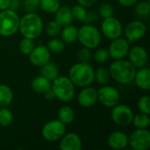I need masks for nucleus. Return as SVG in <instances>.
Listing matches in <instances>:
<instances>
[{"label":"nucleus","instance_id":"nucleus-1","mask_svg":"<svg viewBox=\"0 0 150 150\" xmlns=\"http://www.w3.org/2000/svg\"><path fill=\"white\" fill-rule=\"evenodd\" d=\"M108 69L111 78H112L116 83L123 85H127L134 82L137 70V69L125 58L114 60Z\"/></svg>","mask_w":150,"mask_h":150},{"label":"nucleus","instance_id":"nucleus-2","mask_svg":"<svg viewBox=\"0 0 150 150\" xmlns=\"http://www.w3.org/2000/svg\"><path fill=\"white\" fill-rule=\"evenodd\" d=\"M43 29V20L37 12H26L20 18L18 32L23 37L35 40L42 33Z\"/></svg>","mask_w":150,"mask_h":150},{"label":"nucleus","instance_id":"nucleus-3","mask_svg":"<svg viewBox=\"0 0 150 150\" xmlns=\"http://www.w3.org/2000/svg\"><path fill=\"white\" fill-rule=\"evenodd\" d=\"M94 69L89 62H78L69 69V78L77 87L90 86L94 82Z\"/></svg>","mask_w":150,"mask_h":150},{"label":"nucleus","instance_id":"nucleus-4","mask_svg":"<svg viewBox=\"0 0 150 150\" xmlns=\"http://www.w3.org/2000/svg\"><path fill=\"white\" fill-rule=\"evenodd\" d=\"M55 98L62 103H69L76 96V86L69 76H58L51 83Z\"/></svg>","mask_w":150,"mask_h":150},{"label":"nucleus","instance_id":"nucleus-5","mask_svg":"<svg viewBox=\"0 0 150 150\" xmlns=\"http://www.w3.org/2000/svg\"><path fill=\"white\" fill-rule=\"evenodd\" d=\"M20 17L10 9L0 11V35L10 37L18 32Z\"/></svg>","mask_w":150,"mask_h":150},{"label":"nucleus","instance_id":"nucleus-6","mask_svg":"<svg viewBox=\"0 0 150 150\" xmlns=\"http://www.w3.org/2000/svg\"><path fill=\"white\" fill-rule=\"evenodd\" d=\"M101 33L93 25L86 24L78 28V38L77 40L87 48L95 49L101 43Z\"/></svg>","mask_w":150,"mask_h":150},{"label":"nucleus","instance_id":"nucleus-7","mask_svg":"<svg viewBox=\"0 0 150 150\" xmlns=\"http://www.w3.org/2000/svg\"><path fill=\"white\" fill-rule=\"evenodd\" d=\"M134 112L130 106L125 104H118L112 107L111 119L114 124L119 127H126L132 124Z\"/></svg>","mask_w":150,"mask_h":150},{"label":"nucleus","instance_id":"nucleus-8","mask_svg":"<svg viewBox=\"0 0 150 150\" xmlns=\"http://www.w3.org/2000/svg\"><path fill=\"white\" fill-rule=\"evenodd\" d=\"M66 133V125L58 119L47 121L41 129L42 137L47 142H57Z\"/></svg>","mask_w":150,"mask_h":150},{"label":"nucleus","instance_id":"nucleus-9","mask_svg":"<svg viewBox=\"0 0 150 150\" xmlns=\"http://www.w3.org/2000/svg\"><path fill=\"white\" fill-rule=\"evenodd\" d=\"M121 96L120 91L113 86L105 84L101 85L98 90V101L104 106L112 108L118 105Z\"/></svg>","mask_w":150,"mask_h":150},{"label":"nucleus","instance_id":"nucleus-10","mask_svg":"<svg viewBox=\"0 0 150 150\" xmlns=\"http://www.w3.org/2000/svg\"><path fill=\"white\" fill-rule=\"evenodd\" d=\"M128 146L134 150H148L150 148V132L148 128L135 129L128 136Z\"/></svg>","mask_w":150,"mask_h":150},{"label":"nucleus","instance_id":"nucleus-11","mask_svg":"<svg viewBox=\"0 0 150 150\" xmlns=\"http://www.w3.org/2000/svg\"><path fill=\"white\" fill-rule=\"evenodd\" d=\"M101 32L103 35L112 40L119 37H121L123 33V25L120 19L115 18L114 16L103 18L101 24Z\"/></svg>","mask_w":150,"mask_h":150},{"label":"nucleus","instance_id":"nucleus-12","mask_svg":"<svg viewBox=\"0 0 150 150\" xmlns=\"http://www.w3.org/2000/svg\"><path fill=\"white\" fill-rule=\"evenodd\" d=\"M123 33L125 39L129 43H132L142 40L145 36L147 26L141 20H133L126 25L125 29H123Z\"/></svg>","mask_w":150,"mask_h":150},{"label":"nucleus","instance_id":"nucleus-13","mask_svg":"<svg viewBox=\"0 0 150 150\" xmlns=\"http://www.w3.org/2000/svg\"><path fill=\"white\" fill-rule=\"evenodd\" d=\"M129 48L130 43L125 38L119 37L112 40L108 48L109 55L113 60L124 59L126 56H127Z\"/></svg>","mask_w":150,"mask_h":150},{"label":"nucleus","instance_id":"nucleus-14","mask_svg":"<svg viewBox=\"0 0 150 150\" xmlns=\"http://www.w3.org/2000/svg\"><path fill=\"white\" fill-rule=\"evenodd\" d=\"M128 61L136 68L141 69L146 67L149 63V54L147 50L141 46H134L129 48Z\"/></svg>","mask_w":150,"mask_h":150},{"label":"nucleus","instance_id":"nucleus-15","mask_svg":"<svg viewBox=\"0 0 150 150\" xmlns=\"http://www.w3.org/2000/svg\"><path fill=\"white\" fill-rule=\"evenodd\" d=\"M50 58L51 52L45 45H39L37 47L35 46L29 54L30 62L36 67H41L42 65L46 64L50 61Z\"/></svg>","mask_w":150,"mask_h":150},{"label":"nucleus","instance_id":"nucleus-16","mask_svg":"<svg viewBox=\"0 0 150 150\" xmlns=\"http://www.w3.org/2000/svg\"><path fill=\"white\" fill-rule=\"evenodd\" d=\"M98 102V90L94 87H83L77 95V103L85 108L91 107Z\"/></svg>","mask_w":150,"mask_h":150},{"label":"nucleus","instance_id":"nucleus-17","mask_svg":"<svg viewBox=\"0 0 150 150\" xmlns=\"http://www.w3.org/2000/svg\"><path fill=\"white\" fill-rule=\"evenodd\" d=\"M59 141L61 150H81L83 148L82 140L76 133H65Z\"/></svg>","mask_w":150,"mask_h":150},{"label":"nucleus","instance_id":"nucleus-18","mask_svg":"<svg viewBox=\"0 0 150 150\" xmlns=\"http://www.w3.org/2000/svg\"><path fill=\"white\" fill-rule=\"evenodd\" d=\"M107 143L112 149H125L128 146V136L121 131H114L109 134Z\"/></svg>","mask_w":150,"mask_h":150},{"label":"nucleus","instance_id":"nucleus-19","mask_svg":"<svg viewBox=\"0 0 150 150\" xmlns=\"http://www.w3.org/2000/svg\"><path fill=\"white\" fill-rule=\"evenodd\" d=\"M134 82L136 86L142 91L150 90V69L149 67H143L136 70Z\"/></svg>","mask_w":150,"mask_h":150},{"label":"nucleus","instance_id":"nucleus-20","mask_svg":"<svg viewBox=\"0 0 150 150\" xmlns=\"http://www.w3.org/2000/svg\"><path fill=\"white\" fill-rule=\"evenodd\" d=\"M54 20L62 26H65L72 24L74 18L69 6H60V8L54 12Z\"/></svg>","mask_w":150,"mask_h":150},{"label":"nucleus","instance_id":"nucleus-21","mask_svg":"<svg viewBox=\"0 0 150 150\" xmlns=\"http://www.w3.org/2000/svg\"><path fill=\"white\" fill-rule=\"evenodd\" d=\"M52 82L43 76L40 75L35 76L31 82L32 90L38 94H44L49 89H51Z\"/></svg>","mask_w":150,"mask_h":150},{"label":"nucleus","instance_id":"nucleus-22","mask_svg":"<svg viewBox=\"0 0 150 150\" xmlns=\"http://www.w3.org/2000/svg\"><path fill=\"white\" fill-rule=\"evenodd\" d=\"M61 39L65 42V44H70L77 40L78 38V28H76L72 24L62 26L61 33Z\"/></svg>","mask_w":150,"mask_h":150},{"label":"nucleus","instance_id":"nucleus-23","mask_svg":"<svg viewBox=\"0 0 150 150\" xmlns=\"http://www.w3.org/2000/svg\"><path fill=\"white\" fill-rule=\"evenodd\" d=\"M57 119L64 125L71 124L75 120V112L69 105H62L57 112Z\"/></svg>","mask_w":150,"mask_h":150},{"label":"nucleus","instance_id":"nucleus-24","mask_svg":"<svg viewBox=\"0 0 150 150\" xmlns=\"http://www.w3.org/2000/svg\"><path fill=\"white\" fill-rule=\"evenodd\" d=\"M40 75L52 82L59 76V69L54 62L49 61L40 67Z\"/></svg>","mask_w":150,"mask_h":150},{"label":"nucleus","instance_id":"nucleus-25","mask_svg":"<svg viewBox=\"0 0 150 150\" xmlns=\"http://www.w3.org/2000/svg\"><path fill=\"white\" fill-rule=\"evenodd\" d=\"M13 100V91L7 84H0V107H8Z\"/></svg>","mask_w":150,"mask_h":150},{"label":"nucleus","instance_id":"nucleus-26","mask_svg":"<svg viewBox=\"0 0 150 150\" xmlns=\"http://www.w3.org/2000/svg\"><path fill=\"white\" fill-rule=\"evenodd\" d=\"M134 13L142 18H147L150 15L149 0H141L134 4Z\"/></svg>","mask_w":150,"mask_h":150},{"label":"nucleus","instance_id":"nucleus-27","mask_svg":"<svg viewBox=\"0 0 150 150\" xmlns=\"http://www.w3.org/2000/svg\"><path fill=\"white\" fill-rule=\"evenodd\" d=\"M111 79L109 69L105 67H99L94 71V81L99 85H105Z\"/></svg>","mask_w":150,"mask_h":150},{"label":"nucleus","instance_id":"nucleus-28","mask_svg":"<svg viewBox=\"0 0 150 150\" xmlns=\"http://www.w3.org/2000/svg\"><path fill=\"white\" fill-rule=\"evenodd\" d=\"M132 124L137 129L148 128L150 125V118L149 114L139 112L136 115H134Z\"/></svg>","mask_w":150,"mask_h":150},{"label":"nucleus","instance_id":"nucleus-29","mask_svg":"<svg viewBox=\"0 0 150 150\" xmlns=\"http://www.w3.org/2000/svg\"><path fill=\"white\" fill-rule=\"evenodd\" d=\"M47 47L51 52V54H60L62 53L65 49V42L62 39L53 37L47 41Z\"/></svg>","mask_w":150,"mask_h":150},{"label":"nucleus","instance_id":"nucleus-30","mask_svg":"<svg viewBox=\"0 0 150 150\" xmlns=\"http://www.w3.org/2000/svg\"><path fill=\"white\" fill-rule=\"evenodd\" d=\"M73 18L80 21V22H86L89 19V13L86 8L81 4H76L71 8Z\"/></svg>","mask_w":150,"mask_h":150},{"label":"nucleus","instance_id":"nucleus-31","mask_svg":"<svg viewBox=\"0 0 150 150\" xmlns=\"http://www.w3.org/2000/svg\"><path fill=\"white\" fill-rule=\"evenodd\" d=\"M60 6V0H40V8L49 14L54 13Z\"/></svg>","mask_w":150,"mask_h":150},{"label":"nucleus","instance_id":"nucleus-32","mask_svg":"<svg viewBox=\"0 0 150 150\" xmlns=\"http://www.w3.org/2000/svg\"><path fill=\"white\" fill-rule=\"evenodd\" d=\"M34 47H35L34 40H32L29 38H25V37H23V39H21V40L19 41V44H18L19 51L24 55H29L30 53L34 48Z\"/></svg>","mask_w":150,"mask_h":150},{"label":"nucleus","instance_id":"nucleus-33","mask_svg":"<svg viewBox=\"0 0 150 150\" xmlns=\"http://www.w3.org/2000/svg\"><path fill=\"white\" fill-rule=\"evenodd\" d=\"M13 121L12 112L8 107H0V126L9 127Z\"/></svg>","mask_w":150,"mask_h":150},{"label":"nucleus","instance_id":"nucleus-34","mask_svg":"<svg viewBox=\"0 0 150 150\" xmlns=\"http://www.w3.org/2000/svg\"><path fill=\"white\" fill-rule=\"evenodd\" d=\"M62 28V26L54 19L47 23L45 26V31L49 37L53 38V37H57L58 35H60Z\"/></svg>","mask_w":150,"mask_h":150},{"label":"nucleus","instance_id":"nucleus-35","mask_svg":"<svg viewBox=\"0 0 150 150\" xmlns=\"http://www.w3.org/2000/svg\"><path fill=\"white\" fill-rule=\"evenodd\" d=\"M138 109L140 112L145 113V114H150V97L149 95H143L142 96L137 103Z\"/></svg>","mask_w":150,"mask_h":150},{"label":"nucleus","instance_id":"nucleus-36","mask_svg":"<svg viewBox=\"0 0 150 150\" xmlns=\"http://www.w3.org/2000/svg\"><path fill=\"white\" fill-rule=\"evenodd\" d=\"M94 60L96 62L98 63H105L106 62L109 58H110V55H109V52H108V49L106 48H98L95 51L94 53Z\"/></svg>","mask_w":150,"mask_h":150},{"label":"nucleus","instance_id":"nucleus-37","mask_svg":"<svg viewBox=\"0 0 150 150\" xmlns=\"http://www.w3.org/2000/svg\"><path fill=\"white\" fill-rule=\"evenodd\" d=\"M114 8L113 6L109 4V3H105L103 4L99 9H98V13L99 15L103 18H109V17H112V16H114Z\"/></svg>","mask_w":150,"mask_h":150},{"label":"nucleus","instance_id":"nucleus-38","mask_svg":"<svg viewBox=\"0 0 150 150\" xmlns=\"http://www.w3.org/2000/svg\"><path fill=\"white\" fill-rule=\"evenodd\" d=\"M23 8L25 12H36L40 8V0H25Z\"/></svg>","mask_w":150,"mask_h":150},{"label":"nucleus","instance_id":"nucleus-39","mask_svg":"<svg viewBox=\"0 0 150 150\" xmlns=\"http://www.w3.org/2000/svg\"><path fill=\"white\" fill-rule=\"evenodd\" d=\"M78 61L81 62H89L91 59V52L90 48L83 47L77 53Z\"/></svg>","mask_w":150,"mask_h":150},{"label":"nucleus","instance_id":"nucleus-40","mask_svg":"<svg viewBox=\"0 0 150 150\" xmlns=\"http://www.w3.org/2000/svg\"><path fill=\"white\" fill-rule=\"evenodd\" d=\"M20 6H21V0H10V4L8 9L14 11H18Z\"/></svg>","mask_w":150,"mask_h":150},{"label":"nucleus","instance_id":"nucleus-41","mask_svg":"<svg viewBox=\"0 0 150 150\" xmlns=\"http://www.w3.org/2000/svg\"><path fill=\"white\" fill-rule=\"evenodd\" d=\"M139 0H118L120 5L123 7H131L134 6Z\"/></svg>","mask_w":150,"mask_h":150},{"label":"nucleus","instance_id":"nucleus-42","mask_svg":"<svg viewBox=\"0 0 150 150\" xmlns=\"http://www.w3.org/2000/svg\"><path fill=\"white\" fill-rule=\"evenodd\" d=\"M98 0H77V3L83 6H84L85 8H90L92 7Z\"/></svg>","mask_w":150,"mask_h":150},{"label":"nucleus","instance_id":"nucleus-43","mask_svg":"<svg viewBox=\"0 0 150 150\" xmlns=\"http://www.w3.org/2000/svg\"><path fill=\"white\" fill-rule=\"evenodd\" d=\"M43 95H44L45 98L47 99V100H49V101H52V100H54V99H56V98H55V96H54V93L53 92L52 89H49V90H48L47 91H46Z\"/></svg>","mask_w":150,"mask_h":150},{"label":"nucleus","instance_id":"nucleus-44","mask_svg":"<svg viewBox=\"0 0 150 150\" xmlns=\"http://www.w3.org/2000/svg\"><path fill=\"white\" fill-rule=\"evenodd\" d=\"M9 4H10V0H0V11L8 9Z\"/></svg>","mask_w":150,"mask_h":150}]
</instances>
